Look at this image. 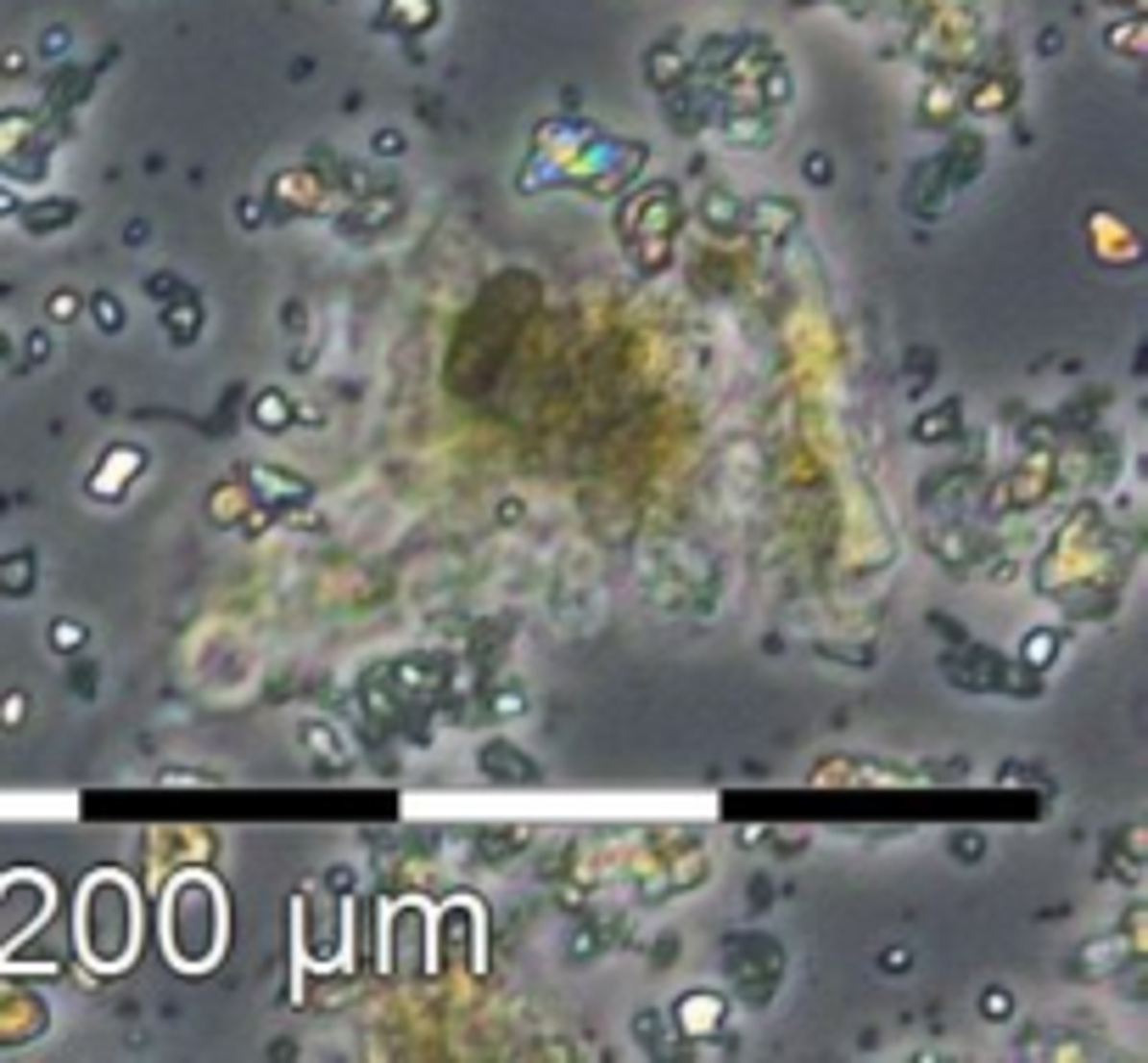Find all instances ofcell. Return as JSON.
I'll use <instances>...</instances> for the list:
<instances>
[{"label":"cell","instance_id":"obj_21","mask_svg":"<svg viewBox=\"0 0 1148 1063\" xmlns=\"http://www.w3.org/2000/svg\"><path fill=\"white\" fill-rule=\"evenodd\" d=\"M1009 1007H1014V997H1009L1003 985H991V991H986V1002H981L986 1019H1009Z\"/></svg>","mask_w":1148,"mask_h":1063},{"label":"cell","instance_id":"obj_13","mask_svg":"<svg viewBox=\"0 0 1148 1063\" xmlns=\"http://www.w3.org/2000/svg\"><path fill=\"white\" fill-rule=\"evenodd\" d=\"M34 588V554H6L0 560V593L6 599H23Z\"/></svg>","mask_w":1148,"mask_h":1063},{"label":"cell","instance_id":"obj_16","mask_svg":"<svg viewBox=\"0 0 1148 1063\" xmlns=\"http://www.w3.org/2000/svg\"><path fill=\"white\" fill-rule=\"evenodd\" d=\"M795 96V85H790V73L785 67H768V79H762V107H785V101Z\"/></svg>","mask_w":1148,"mask_h":1063},{"label":"cell","instance_id":"obj_19","mask_svg":"<svg viewBox=\"0 0 1148 1063\" xmlns=\"http://www.w3.org/2000/svg\"><path fill=\"white\" fill-rule=\"evenodd\" d=\"M645 73H650V85H672V79L684 73V62H672V51H650V67H645Z\"/></svg>","mask_w":1148,"mask_h":1063},{"label":"cell","instance_id":"obj_17","mask_svg":"<svg viewBox=\"0 0 1148 1063\" xmlns=\"http://www.w3.org/2000/svg\"><path fill=\"white\" fill-rule=\"evenodd\" d=\"M85 639H90V633H85L79 621H57V627H51V649H57V655H79Z\"/></svg>","mask_w":1148,"mask_h":1063},{"label":"cell","instance_id":"obj_14","mask_svg":"<svg viewBox=\"0 0 1148 1063\" xmlns=\"http://www.w3.org/2000/svg\"><path fill=\"white\" fill-rule=\"evenodd\" d=\"M1053 655H1059V633H1048V627H1037V633H1031V639L1019 644V661H1025L1031 672H1042Z\"/></svg>","mask_w":1148,"mask_h":1063},{"label":"cell","instance_id":"obj_29","mask_svg":"<svg viewBox=\"0 0 1148 1063\" xmlns=\"http://www.w3.org/2000/svg\"><path fill=\"white\" fill-rule=\"evenodd\" d=\"M17 716H23V694H12V700L0 706V722H17Z\"/></svg>","mask_w":1148,"mask_h":1063},{"label":"cell","instance_id":"obj_9","mask_svg":"<svg viewBox=\"0 0 1148 1063\" xmlns=\"http://www.w3.org/2000/svg\"><path fill=\"white\" fill-rule=\"evenodd\" d=\"M482 767H493V778H504V784H532V778H538V767H532L526 756H516L510 744H488V750H482Z\"/></svg>","mask_w":1148,"mask_h":1063},{"label":"cell","instance_id":"obj_2","mask_svg":"<svg viewBox=\"0 0 1148 1063\" xmlns=\"http://www.w3.org/2000/svg\"><path fill=\"white\" fill-rule=\"evenodd\" d=\"M678 1030H684L689 1041L718 1035L722 1030V997H712V991H689V997L678 1002Z\"/></svg>","mask_w":1148,"mask_h":1063},{"label":"cell","instance_id":"obj_5","mask_svg":"<svg viewBox=\"0 0 1148 1063\" xmlns=\"http://www.w3.org/2000/svg\"><path fill=\"white\" fill-rule=\"evenodd\" d=\"M17 219L29 235H51L57 225H73L79 219V202H67V196H39V202H23L17 207Z\"/></svg>","mask_w":1148,"mask_h":1063},{"label":"cell","instance_id":"obj_27","mask_svg":"<svg viewBox=\"0 0 1148 1063\" xmlns=\"http://www.w3.org/2000/svg\"><path fill=\"white\" fill-rule=\"evenodd\" d=\"M45 353H51V342H45V336H29V364H45Z\"/></svg>","mask_w":1148,"mask_h":1063},{"label":"cell","instance_id":"obj_26","mask_svg":"<svg viewBox=\"0 0 1148 1063\" xmlns=\"http://www.w3.org/2000/svg\"><path fill=\"white\" fill-rule=\"evenodd\" d=\"M807 180H829V157L813 152V157H807Z\"/></svg>","mask_w":1148,"mask_h":1063},{"label":"cell","instance_id":"obj_11","mask_svg":"<svg viewBox=\"0 0 1148 1063\" xmlns=\"http://www.w3.org/2000/svg\"><path fill=\"white\" fill-rule=\"evenodd\" d=\"M253 493H247V482H225V487H213V504H208V520L213 526H235L241 520V504H247Z\"/></svg>","mask_w":1148,"mask_h":1063},{"label":"cell","instance_id":"obj_1","mask_svg":"<svg viewBox=\"0 0 1148 1063\" xmlns=\"http://www.w3.org/2000/svg\"><path fill=\"white\" fill-rule=\"evenodd\" d=\"M247 493H258V504H269V510L308 504V482H303V476H286V471H275V465H253V471H247Z\"/></svg>","mask_w":1148,"mask_h":1063},{"label":"cell","instance_id":"obj_20","mask_svg":"<svg viewBox=\"0 0 1148 1063\" xmlns=\"http://www.w3.org/2000/svg\"><path fill=\"white\" fill-rule=\"evenodd\" d=\"M969 107H975V112H1003V107H1009V85H986V90H975Z\"/></svg>","mask_w":1148,"mask_h":1063},{"label":"cell","instance_id":"obj_3","mask_svg":"<svg viewBox=\"0 0 1148 1063\" xmlns=\"http://www.w3.org/2000/svg\"><path fill=\"white\" fill-rule=\"evenodd\" d=\"M101 459H107V465L90 476V493H96V498H112V493H118L124 482H134V476H140V465H146V453L130 448V443H124V448H107Z\"/></svg>","mask_w":1148,"mask_h":1063},{"label":"cell","instance_id":"obj_12","mask_svg":"<svg viewBox=\"0 0 1148 1063\" xmlns=\"http://www.w3.org/2000/svg\"><path fill=\"white\" fill-rule=\"evenodd\" d=\"M964 431V420H958V403H941V409H930V420H914V437L918 443H947Z\"/></svg>","mask_w":1148,"mask_h":1063},{"label":"cell","instance_id":"obj_15","mask_svg":"<svg viewBox=\"0 0 1148 1063\" xmlns=\"http://www.w3.org/2000/svg\"><path fill=\"white\" fill-rule=\"evenodd\" d=\"M90 314H96V330H107V336L124 330V302H118L112 291H96V297H90Z\"/></svg>","mask_w":1148,"mask_h":1063},{"label":"cell","instance_id":"obj_24","mask_svg":"<svg viewBox=\"0 0 1148 1063\" xmlns=\"http://www.w3.org/2000/svg\"><path fill=\"white\" fill-rule=\"evenodd\" d=\"M376 152H381V157H398V152H403V134L381 130V134H376Z\"/></svg>","mask_w":1148,"mask_h":1063},{"label":"cell","instance_id":"obj_18","mask_svg":"<svg viewBox=\"0 0 1148 1063\" xmlns=\"http://www.w3.org/2000/svg\"><path fill=\"white\" fill-rule=\"evenodd\" d=\"M235 225H241V230H263V225H269V202H263V196H241V202H235Z\"/></svg>","mask_w":1148,"mask_h":1063},{"label":"cell","instance_id":"obj_28","mask_svg":"<svg viewBox=\"0 0 1148 1063\" xmlns=\"http://www.w3.org/2000/svg\"><path fill=\"white\" fill-rule=\"evenodd\" d=\"M17 207H23V202H17V191H12V185L0 180V213H17Z\"/></svg>","mask_w":1148,"mask_h":1063},{"label":"cell","instance_id":"obj_30","mask_svg":"<svg viewBox=\"0 0 1148 1063\" xmlns=\"http://www.w3.org/2000/svg\"><path fill=\"white\" fill-rule=\"evenodd\" d=\"M0 358H6V342H0Z\"/></svg>","mask_w":1148,"mask_h":1063},{"label":"cell","instance_id":"obj_23","mask_svg":"<svg viewBox=\"0 0 1148 1063\" xmlns=\"http://www.w3.org/2000/svg\"><path fill=\"white\" fill-rule=\"evenodd\" d=\"M79 308H85V302H79L73 291H57V297H51V320H73Z\"/></svg>","mask_w":1148,"mask_h":1063},{"label":"cell","instance_id":"obj_10","mask_svg":"<svg viewBox=\"0 0 1148 1063\" xmlns=\"http://www.w3.org/2000/svg\"><path fill=\"white\" fill-rule=\"evenodd\" d=\"M253 425L258 431H286L292 425V398L286 392H258L253 398Z\"/></svg>","mask_w":1148,"mask_h":1063},{"label":"cell","instance_id":"obj_25","mask_svg":"<svg viewBox=\"0 0 1148 1063\" xmlns=\"http://www.w3.org/2000/svg\"><path fill=\"white\" fill-rule=\"evenodd\" d=\"M952 851L958 857H981V834H952Z\"/></svg>","mask_w":1148,"mask_h":1063},{"label":"cell","instance_id":"obj_8","mask_svg":"<svg viewBox=\"0 0 1148 1063\" xmlns=\"http://www.w3.org/2000/svg\"><path fill=\"white\" fill-rule=\"evenodd\" d=\"M1087 230H1092L1098 253H1104V247H1115V253H1110L1115 263H1137V241H1126V225H1120V219H1110V213H1092V219H1087Z\"/></svg>","mask_w":1148,"mask_h":1063},{"label":"cell","instance_id":"obj_22","mask_svg":"<svg viewBox=\"0 0 1148 1063\" xmlns=\"http://www.w3.org/2000/svg\"><path fill=\"white\" fill-rule=\"evenodd\" d=\"M146 291H152L158 302H168V297H180V291H191V286H180V275H152V280H146Z\"/></svg>","mask_w":1148,"mask_h":1063},{"label":"cell","instance_id":"obj_4","mask_svg":"<svg viewBox=\"0 0 1148 1063\" xmlns=\"http://www.w3.org/2000/svg\"><path fill=\"white\" fill-rule=\"evenodd\" d=\"M795 202H779V196H756V202H745V219H740V230H756V235H790L795 230Z\"/></svg>","mask_w":1148,"mask_h":1063},{"label":"cell","instance_id":"obj_6","mask_svg":"<svg viewBox=\"0 0 1148 1063\" xmlns=\"http://www.w3.org/2000/svg\"><path fill=\"white\" fill-rule=\"evenodd\" d=\"M163 325H168V342L191 348V342L202 336V297H197V291L168 297V302H163Z\"/></svg>","mask_w":1148,"mask_h":1063},{"label":"cell","instance_id":"obj_7","mask_svg":"<svg viewBox=\"0 0 1148 1063\" xmlns=\"http://www.w3.org/2000/svg\"><path fill=\"white\" fill-rule=\"evenodd\" d=\"M700 219L718 230V235H740V219H745V202L728 191H706L700 196Z\"/></svg>","mask_w":1148,"mask_h":1063}]
</instances>
